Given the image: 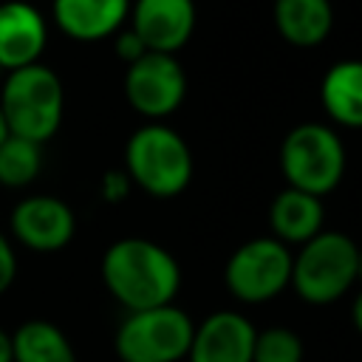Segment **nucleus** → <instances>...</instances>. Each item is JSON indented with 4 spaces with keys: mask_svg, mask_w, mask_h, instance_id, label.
Wrapping results in <instances>:
<instances>
[{
    "mask_svg": "<svg viewBox=\"0 0 362 362\" xmlns=\"http://www.w3.org/2000/svg\"><path fill=\"white\" fill-rule=\"evenodd\" d=\"M102 283L127 311L170 305L181 288L178 260L147 238H122L102 255Z\"/></svg>",
    "mask_w": 362,
    "mask_h": 362,
    "instance_id": "obj_1",
    "label": "nucleus"
},
{
    "mask_svg": "<svg viewBox=\"0 0 362 362\" xmlns=\"http://www.w3.org/2000/svg\"><path fill=\"white\" fill-rule=\"evenodd\" d=\"M0 110L8 133L45 144L57 136L65 113V88L57 71L42 62L8 71L0 85Z\"/></svg>",
    "mask_w": 362,
    "mask_h": 362,
    "instance_id": "obj_2",
    "label": "nucleus"
},
{
    "mask_svg": "<svg viewBox=\"0 0 362 362\" xmlns=\"http://www.w3.org/2000/svg\"><path fill=\"white\" fill-rule=\"evenodd\" d=\"M124 173L153 198H175L192 181V153L173 127L144 124L124 147Z\"/></svg>",
    "mask_w": 362,
    "mask_h": 362,
    "instance_id": "obj_3",
    "label": "nucleus"
},
{
    "mask_svg": "<svg viewBox=\"0 0 362 362\" xmlns=\"http://www.w3.org/2000/svg\"><path fill=\"white\" fill-rule=\"evenodd\" d=\"M280 170L288 187L308 195H328L345 175V147L334 127L303 122L280 144Z\"/></svg>",
    "mask_w": 362,
    "mask_h": 362,
    "instance_id": "obj_4",
    "label": "nucleus"
},
{
    "mask_svg": "<svg viewBox=\"0 0 362 362\" xmlns=\"http://www.w3.org/2000/svg\"><path fill=\"white\" fill-rule=\"evenodd\" d=\"M359 246L342 232H317L291 263V286L311 305L339 300L356 283Z\"/></svg>",
    "mask_w": 362,
    "mask_h": 362,
    "instance_id": "obj_5",
    "label": "nucleus"
},
{
    "mask_svg": "<svg viewBox=\"0 0 362 362\" xmlns=\"http://www.w3.org/2000/svg\"><path fill=\"white\" fill-rule=\"evenodd\" d=\"M192 320L178 305L130 311L116 328L113 348L122 362H178L192 342Z\"/></svg>",
    "mask_w": 362,
    "mask_h": 362,
    "instance_id": "obj_6",
    "label": "nucleus"
},
{
    "mask_svg": "<svg viewBox=\"0 0 362 362\" xmlns=\"http://www.w3.org/2000/svg\"><path fill=\"white\" fill-rule=\"evenodd\" d=\"M291 252L277 238H252L226 260L223 280L235 300L266 303L291 286Z\"/></svg>",
    "mask_w": 362,
    "mask_h": 362,
    "instance_id": "obj_7",
    "label": "nucleus"
},
{
    "mask_svg": "<svg viewBox=\"0 0 362 362\" xmlns=\"http://www.w3.org/2000/svg\"><path fill=\"white\" fill-rule=\"evenodd\" d=\"M124 96L144 119H164L175 113L187 96V74L175 54L147 51L124 71Z\"/></svg>",
    "mask_w": 362,
    "mask_h": 362,
    "instance_id": "obj_8",
    "label": "nucleus"
},
{
    "mask_svg": "<svg viewBox=\"0 0 362 362\" xmlns=\"http://www.w3.org/2000/svg\"><path fill=\"white\" fill-rule=\"evenodd\" d=\"M11 235L31 252H59L74 240V209L54 195H28L11 209Z\"/></svg>",
    "mask_w": 362,
    "mask_h": 362,
    "instance_id": "obj_9",
    "label": "nucleus"
},
{
    "mask_svg": "<svg viewBox=\"0 0 362 362\" xmlns=\"http://www.w3.org/2000/svg\"><path fill=\"white\" fill-rule=\"evenodd\" d=\"M130 28L147 51L175 54L195 31V0H136L130 6Z\"/></svg>",
    "mask_w": 362,
    "mask_h": 362,
    "instance_id": "obj_10",
    "label": "nucleus"
},
{
    "mask_svg": "<svg viewBox=\"0 0 362 362\" xmlns=\"http://www.w3.org/2000/svg\"><path fill=\"white\" fill-rule=\"evenodd\" d=\"M255 325L238 311H215L192 331L189 362H252Z\"/></svg>",
    "mask_w": 362,
    "mask_h": 362,
    "instance_id": "obj_11",
    "label": "nucleus"
},
{
    "mask_svg": "<svg viewBox=\"0 0 362 362\" xmlns=\"http://www.w3.org/2000/svg\"><path fill=\"white\" fill-rule=\"evenodd\" d=\"M48 42V25L37 6L25 0L0 3V65L17 71L40 62Z\"/></svg>",
    "mask_w": 362,
    "mask_h": 362,
    "instance_id": "obj_12",
    "label": "nucleus"
},
{
    "mask_svg": "<svg viewBox=\"0 0 362 362\" xmlns=\"http://www.w3.org/2000/svg\"><path fill=\"white\" fill-rule=\"evenodd\" d=\"M130 17V0H54L59 31L76 42H99L122 31Z\"/></svg>",
    "mask_w": 362,
    "mask_h": 362,
    "instance_id": "obj_13",
    "label": "nucleus"
},
{
    "mask_svg": "<svg viewBox=\"0 0 362 362\" xmlns=\"http://www.w3.org/2000/svg\"><path fill=\"white\" fill-rule=\"evenodd\" d=\"M269 223L280 243L303 246L317 232H322V201L303 189L286 187L274 195L269 206Z\"/></svg>",
    "mask_w": 362,
    "mask_h": 362,
    "instance_id": "obj_14",
    "label": "nucleus"
},
{
    "mask_svg": "<svg viewBox=\"0 0 362 362\" xmlns=\"http://www.w3.org/2000/svg\"><path fill=\"white\" fill-rule=\"evenodd\" d=\"M274 25L297 48L320 45L334 28L331 0H274Z\"/></svg>",
    "mask_w": 362,
    "mask_h": 362,
    "instance_id": "obj_15",
    "label": "nucleus"
},
{
    "mask_svg": "<svg viewBox=\"0 0 362 362\" xmlns=\"http://www.w3.org/2000/svg\"><path fill=\"white\" fill-rule=\"evenodd\" d=\"M320 99L331 122L342 127H362V59H342L331 65L320 85Z\"/></svg>",
    "mask_w": 362,
    "mask_h": 362,
    "instance_id": "obj_16",
    "label": "nucleus"
},
{
    "mask_svg": "<svg viewBox=\"0 0 362 362\" xmlns=\"http://www.w3.org/2000/svg\"><path fill=\"white\" fill-rule=\"evenodd\" d=\"M14 362H76L65 331L48 320H28L11 334Z\"/></svg>",
    "mask_w": 362,
    "mask_h": 362,
    "instance_id": "obj_17",
    "label": "nucleus"
},
{
    "mask_svg": "<svg viewBox=\"0 0 362 362\" xmlns=\"http://www.w3.org/2000/svg\"><path fill=\"white\" fill-rule=\"evenodd\" d=\"M42 170V144L11 136L0 144V184L8 189L28 187Z\"/></svg>",
    "mask_w": 362,
    "mask_h": 362,
    "instance_id": "obj_18",
    "label": "nucleus"
},
{
    "mask_svg": "<svg viewBox=\"0 0 362 362\" xmlns=\"http://www.w3.org/2000/svg\"><path fill=\"white\" fill-rule=\"evenodd\" d=\"M252 362H303V339L283 325L255 331Z\"/></svg>",
    "mask_w": 362,
    "mask_h": 362,
    "instance_id": "obj_19",
    "label": "nucleus"
},
{
    "mask_svg": "<svg viewBox=\"0 0 362 362\" xmlns=\"http://www.w3.org/2000/svg\"><path fill=\"white\" fill-rule=\"evenodd\" d=\"M130 189H133V181H130V175H127L124 170H107V173L102 175V181H99V195H102V201H107V204L124 201V198L130 195Z\"/></svg>",
    "mask_w": 362,
    "mask_h": 362,
    "instance_id": "obj_20",
    "label": "nucleus"
},
{
    "mask_svg": "<svg viewBox=\"0 0 362 362\" xmlns=\"http://www.w3.org/2000/svg\"><path fill=\"white\" fill-rule=\"evenodd\" d=\"M113 37H116V40H113L116 57H119L124 65H130V62H136L139 57L147 54V45L141 42V37H139L133 28H122V31H116Z\"/></svg>",
    "mask_w": 362,
    "mask_h": 362,
    "instance_id": "obj_21",
    "label": "nucleus"
},
{
    "mask_svg": "<svg viewBox=\"0 0 362 362\" xmlns=\"http://www.w3.org/2000/svg\"><path fill=\"white\" fill-rule=\"evenodd\" d=\"M14 277H17V255H14L11 240L0 232V294L11 288Z\"/></svg>",
    "mask_w": 362,
    "mask_h": 362,
    "instance_id": "obj_22",
    "label": "nucleus"
},
{
    "mask_svg": "<svg viewBox=\"0 0 362 362\" xmlns=\"http://www.w3.org/2000/svg\"><path fill=\"white\" fill-rule=\"evenodd\" d=\"M0 362H14V354H11V334L0 328Z\"/></svg>",
    "mask_w": 362,
    "mask_h": 362,
    "instance_id": "obj_23",
    "label": "nucleus"
},
{
    "mask_svg": "<svg viewBox=\"0 0 362 362\" xmlns=\"http://www.w3.org/2000/svg\"><path fill=\"white\" fill-rule=\"evenodd\" d=\"M351 322H354V328L362 334V291L356 294V300H354V305H351Z\"/></svg>",
    "mask_w": 362,
    "mask_h": 362,
    "instance_id": "obj_24",
    "label": "nucleus"
},
{
    "mask_svg": "<svg viewBox=\"0 0 362 362\" xmlns=\"http://www.w3.org/2000/svg\"><path fill=\"white\" fill-rule=\"evenodd\" d=\"M8 139V124H6V116H3V110H0V144Z\"/></svg>",
    "mask_w": 362,
    "mask_h": 362,
    "instance_id": "obj_25",
    "label": "nucleus"
},
{
    "mask_svg": "<svg viewBox=\"0 0 362 362\" xmlns=\"http://www.w3.org/2000/svg\"><path fill=\"white\" fill-rule=\"evenodd\" d=\"M356 280H362V246L356 252Z\"/></svg>",
    "mask_w": 362,
    "mask_h": 362,
    "instance_id": "obj_26",
    "label": "nucleus"
},
{
    "mask_svg": "<svg viewBox=\"0 0 362 362\" xmlns=\"http://www.w3.org/2000/svg\"><path fill=\"white\" fill-rule=\"evenodd\" d=\"M6 74H8V71H6L3 65H0V85H3V79H6Z\"/></svg>",
    "mask_w": 362,
    "mask_h": 362,
    "instance_id": "obj_27",
    "label": "nucleus"
}]
</instances>
